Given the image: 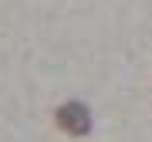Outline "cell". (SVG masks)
Listing matches in <instances>:
<instances>
[{
	"instance_id": "obj_1",
	"label": "cell",
	"mask_w": 152,
	"mask_h": 142,
	"mask_svg": "<svg viewBox=\"0 0 152 142\" xmlns=\"http://www.w3.org/2000/svg\"><path fill=\"white\" fill-rule=\"evenodd\" d=\"M61 122H64V125H75L78 132H85V129H88V115L78 108V105H68V108L61 112Z\"/></svg>"
}]
</instances>
